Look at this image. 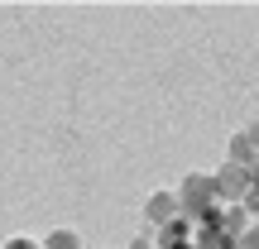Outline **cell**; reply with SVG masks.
Returning a JSON list of instances; mask_svg holds the SVG:
<instances>
[{
    "label": "cell",
    "instance_id": "obj_3",
    "mask_svg": "<svg viewBox=\"0 0 259 249\" xmlns=\"http://www.w3.org/2000/svg\"><path fill=\"white\" fill-rule=\"evenodd\" d=\"M178 216H183V211H178V192H154L144 202V221L154 225V230H163V225L178 221Z\"/></svg>",
    "mask_w": 259,
    "mask_h": 249
},
{
    "label": "cell",
    "instance_id": "obj_6",
    "mask_svg": "<svg viewBox=\"0 0 259 249\" xmlns=\"http://www.w3.org/2000/svg\"><path fill=\"white\" fill-rule=\"evenodd\" d=\"M192 244H197V249H235L240 240H231V235H226L216 221H202V230H197V240H192Z\"/></svg>",
    "mask_w": 259,
    "mask_h": 249
},
{
    "label": "cell",
    "instance_id": "obj_11",
    "mask_svg": "<svg viewBox=\"0 0 259 249\" xmlns=\"http://www.w3.org/2000/svg\"><path fill=\"white\" fill-rule=\"evenodd\" d=\"M5 249H44V244H38V240H10Z\"/></svg>",
    "mask_w": 259,
    "mask_h": 249
},
{
    "label": "cell",
    "instance_id": "obj_7",
    "mask_svg": "<svg viewBox=\"0 0 259 249\" xmlns=\"http://www.w3.org/2000/svg\"><path fill=\"white\" fill-rule=\"evenodd\" d=\"M226 163H240V168H254V163H259L250 134H235V139H231V158H226Z\"/></svg>",
    "mask_w": 259,
    "mask_h": 249
},
{
    "label": "cell",
    "instance_id": "obj_12",
    "mask_svg": "<svg viewBox=\"0 0 259 249\" xmlns=\"http://www.w3.org/2000/svg\"><path fill=\"white\" fill-rule=\"evenodd\" d=\"M245 134H250V144H254V154H259V120H254L250 129H245Z\"/></svg>",
    "mask_w": 259,
    "mask_h": 249
},
{
    "label": "cell",
    "instance_id": "obj_8",
    "mask_svg": "<svg viewBox=\"0 0 259 249\" xmlns=\"http://www.w3.org/2000/svg\"><path fill=\"white\" fill-rule=\"evenodd\" d=\"M44 249H82V240H77V230H48Z\"/></svg>",
    "mask_w": 259,
    "mask_h": 249
},
{
    "label": "cell",
    "instance_id": "obj_5",
    "mask_svg": "<svg viewBox=\"0 0 259 249\" xmlns=\"http://www.w3.org/2000/svg\"><path fill=\"white\" fill-rule=\"evenodd\" d=\"M211 221L221 225V230L231 235V240H240V235H245V230H250V225H254V216L245 211V202H240V206H221V211H216Z\"/></svg>",
    "mask_w": 259,
    "mask_h": 249
},
{
    "label": "cell",
    "instance_id": "obj_9",
    "mask_svg": "<svg viewBox=\"0 0 259 249\" xmlns=\"http://www.w3.org/2000/svg\"><path fill=\"white\" fill-rule=\"evenodd\" d=\"M235 249H259V221L250 225V230H245L240 235V244H235Z\"/></svg>",
    "mask_w": 259,
    "mask_h": 249
},
{
    "label": "cell",
    "instance_id": "obj_4",
    "mask_svg": "<svg viewBox=\"0 0 259 249\" xmlns=\"http://www.w3.org/2000/svg\"><path fill=\"white\" fill-rule=\"evenodd\" d=\"M192 240H197V230H192L187 216H178V221H168L158 230V249H192Z\"/></svg>",
    "mask_w": 259,
    "mask_h": 249
},
{
    "label": "cell",
    "instance_id": "obj_1",
    "mask_svg": "<svg viewBox=\"0 0 259 249\" xmlns=\"http://www.w3.org/2000/svg\"><path fill=\"white\" fill-rule=\"evenodd\" d=\"M178 211H183L192 225L211 221V216L221 211V196H216V177H211V173H187V177H183V187H178Z\"/></svg>",
    "mask_w": 259,
    "mask_h": 249
},
{
    "label": "cell",
    "instance_id": "obj_2",
    "mask_svg": "<svg viewBox=\"0 0 259 249\" xmlns=\"http://www.w3.org/2000/svg\"><path fill=\"white\" fill-rule=\"evenodd\" d=\"M216 196H221V206H240L245 196L254 192V177H250V168H240V163H226V168H216Z\"/></svg>",
    "mask_w": 259,
    "mask_h": 249
},
{
    "label": "cell",
    "instance_id": "obj_10",
    "mask_svg": "<svg viewBox=\"0 0 259 249\" xmlns=\"http://www.w3.org/2000/svg\"><path fill=\"white\" fill-rule=\"evenodd\" d=\"M245 211H250V216H254V221H259V187H254V192H250V196H245Z\"/></svg>",
    "mask_w": 259,
    "mask_h": 249
}]
</instances>
